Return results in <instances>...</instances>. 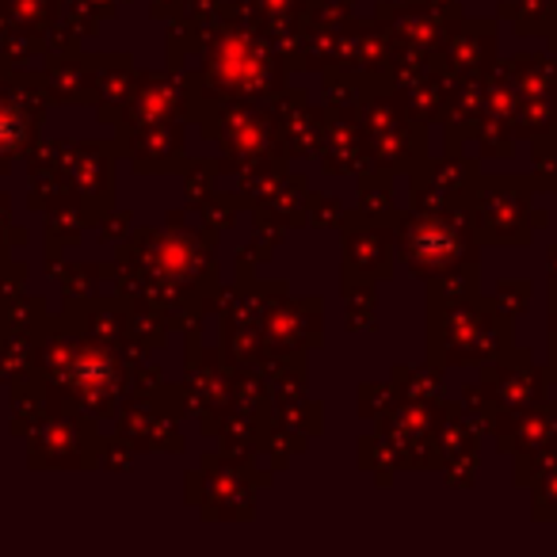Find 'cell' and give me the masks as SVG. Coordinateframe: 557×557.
Returning <instances> with one entry per match:
<instances>
[{
    "instance_id": "cell-1",
    "label": "cell",
    "mask_w": 557,
    "mask_h": 557,
    "mask_svg": "<svg viewBox=\"0 0 557 557\" xmlns=\"http://www.w3.org/2000/svg\"><path fill=\"white\" fill-rule=\"evenodd\" d=\"M92 4H108V0H92Z\"/></svg>"
}]
</instances>
